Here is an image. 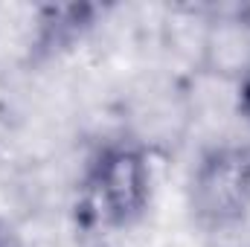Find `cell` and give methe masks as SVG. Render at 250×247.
Segmentation results:
<instances>
[{
    "instance_id": "6da1fadb",
    "label": "cell",
    "mask_w": 250,
    "mask_h": 247,
    "mask_svg": "<svg viewBox=\"0 0 250 247\" xmlns=\"http://www.w3.org/2000/svg\"><path fill=\"white\" fill-rule=\"evenodd\" d=\"M84 195L99 224L111 230L140 224L154 195V169L146 145L140 140L105 143L87 166Z\"/></svg>"
},
{
    "instance_id": "7a4b0ae2",
    "label": "cell",
    "mask_w": 250,
    "mask_h": 247,
    "mask_svg": "<svg viewBox=\"0 0 250 247\" xmlns=\"http://www.w3.org/2000/svg\"><path fill=\"white\" fill-rule=\"evenodd\" d=\"M192 218L212 233L236 230L250 215V143H218L192 166L187 186Z\"/></svg>"
},
{
    "instance_id": "3957f363",
    "label": "cell",
    "mask_w": 250,
    "mask_h": 247,
    "mask_svg": "<svg viewBox=\"0 0 250 247\" xmlns=\"http://www.w3.org/2000/svg\"><path fill=\"white\" fill-rule=\"evenodd\" d=\"M236 111H239L242 123L250 128V67L236 79Z\"/></svg>"
},
{
    "instance_id": "277c9868",
    "label": "cell",
    "mask_w": 250,
    "mask_h": 247,
    "mask_svg": "<svg viewBox=\"0 0 250 247\" xmlns=\"http://www.w3.org/2000/svg\"><path fill=\"white\" fill-rule=\"evenodd\" d=\"M0 247H9V233H6L3 221H0Z\"/></svg>"
}]
</instances>
